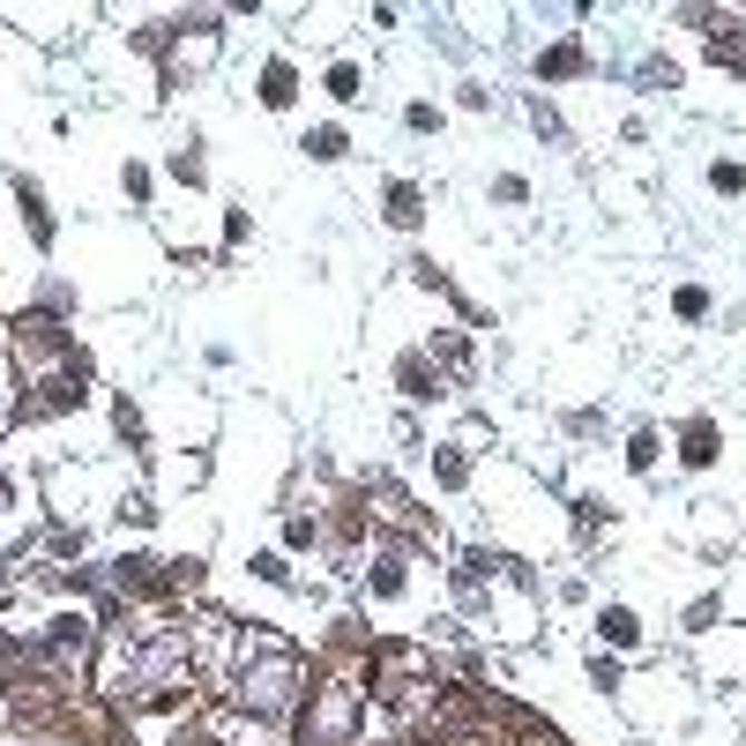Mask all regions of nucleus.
I'll list each match as a JSON object with an SVG mask.
<instances>
[{"instance_id": "f257e3e1", "label": "nucleus", "mask_w": 746, "mask_h": 746, "mask_svg": "<svg viewBox=\"0 0 746 746\" xmlns=\"http://www.w3.org/2000/svg\"><path fill=\"white\" fill-rule=\"evenodd\" d=\"M284 687H292V665H284V657H269V665H262V679H247V701L276 709V701H284Z\"/></svg>"}]
</instances>
